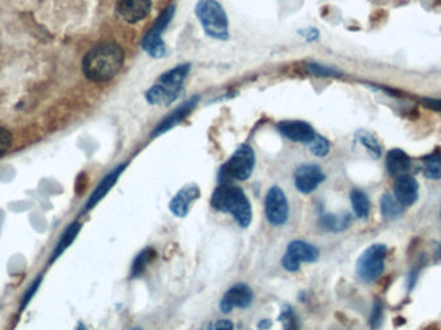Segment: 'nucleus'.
I'll list each match as a JSON object with an SVG mask.
<instances>
[{
  "label": "nucleus",
  "instance_id": "nucleus-1",
  "mask_svg": "<svg viewBox=\"0 0 441 330\" xmlns=\"http://www.w3.org/2000/svg\"><path fill=\"white\" fill-rule=\"evenodd\" d=\"M124 51L113 42L92 48L83 60V73L92 82H108L123 66Z\"/></svg>",
  "mask_w": 441,
  "mask_h": 330
},
{
  "label": "nucleus",
  "instance_id": "nucleus-2",
  "mask_svg": "<svg viewBox=\"0 0 441 330\" xmlns=\"http://www.w3.org/2000/svg\"><path fill=\"white\" fill-rule=\"evenodd\" d=\"M212 207L218 211L228 213L240 227H248L252 222V207L243 190L230 184H221L212 196Z\"/></svg>",
  "mask_w": 441,
  "mask_h": 330
},
{
  "label": "nucleus",
  "instance_id": "nucleus-3",
  "mask_svg": "<svg viewBox=\"0 0 441 330\" xmlns=\"http://www.w3.org/2000/svg\"><path fill=\"white\" fill-rule=\"evenodd\" d=\"M197 16L209 37L225 40L228 37V21L222 6L217 0H199Z\"/></svg>",
  "mask_w": 441,
  "mask_h": 330
},
{
  "label": "nucleus",
  "instance_id": "nucleus-4",
  "mask_svg": "<svg viewBox=\"0 0 441 330\" xmlns=\"http://www.w3.org/2000/svg\"><path fill=\"white\" fill-rule=\"evenodd\" d=\"M388 257V247L385 244H374L363 252L358 263L356 274L363 283H374L385 270V261Z\"/></svg>",
  "mask_w": 441,
  "mask_h": 330
},
{
  "label": "nucleus",
  "instance_id": "nucleus-5",
  "mask_svg": "<svg viewBox=\"0 0 441 330\" xmlns=\"http://www.w3.org/2000/svg\"><path fill=\"white\" fill-rule=\"evenodd\" d=\"M254 164L256 156L252 147L242 145L236 148L230 160L224 165L221 171V177L224 181H245L252 175Z\"/></svg>",
  "mask_w": 441,
  "mask_h": 330
},
{
  "label": "nucleus",
  "instance_id": "nucleus-6",
  "mask_svg": "<svg viewBox=\"0 0 441 330\" xmlns=\"http://www.w3.org/2000/svg\"><path fill=\"white\" fill-rule=\"evenodd\" d=\"M320 256L319 249L302 240H294L289 244L287 253L281 258V265L289 271L296 272L299 270L302 262H316Z\"/></svg>",
  "mask_w": 441,
  "mask_h": 330
},
{
  "label": "nucleus",
  "instance_id": "nucleus-7",
  "mask_svg": "<svg viewBox=\"0 0 441 330\" xmlns=\"http://www.w3.org/2000/svg\"><path fill=\"white\" fill-rule=\"evenodd\" d=\"M174 15V7L171 6L165 8L160 17L155 21L153 28L147 31L142 40V46L144 51L155 58H160L165 55V44L163 42V30L168 26L172 17Z\"/></svg>",
  "mask_w": 441,
  "mask_h": 330
},
{
  "label": "nucleus",
  "instance_id": "nucleus-8",
  "mask_svg": "<svg viewBox=\"0 0 441 330\" xmlns=\"http://www.w3.org/2000/svg\"><path fill=\"white\" fill-rule=\"evenodd\" d=\"M266 217L272 226H283L289 217V204L284 191L272 186L266 195L265 200Z\"/></svg>",
  "mask_w": 441,
  "mask_h": 330
},
{
  "label": "nucleus",
  "instance_id": "nucleus-9",
  "mask_svg": "<svg viewBox=\"0 0 441 330\" xmlns=\"http://www.w3.org/2000/svg\"><path fill=\"white\" fill-rule=\"evenodd\" d=\"M325 180L322 169L315 164L301 165L294 175V184L298 191L302 193H311L315 191Z\"/></svg>",
  "mask_w": 441,
  "mask_h": 330
},
{
  "label": "nucleus",
  "instance_id": "nucleus-10",
  "mask_svg": "<svg viewBox=\"0 0 441 330\" xmlns=\"http://www.w3.org/2000/svg\"><path fill=\"white\" fill-rule=\"evenodd\" d=\"M253 302L252 289L245 284H236L230 288L222 297L219 307L224 313H228L234 309H247Z\"/></svg>",
  "mask_w": 441,
  "mask_h": 330
},
{
  "label": "nucleus",
  "instance_id": "nucleus-11",
  "mask_svg": "<svg viewBox=\"0 0 441 330\" xmlns=\"http://www.w3.org/2000/svg\"><path fill=\"white\" fill-rule=\"evenodd\" d=\"M151 10L150 0H117V12L122 19L135 24L141 19H146Z\"/></svg>",
  "mask_w": 441,
  "mask_h": 330
},
{
  "label": "nucleus",
  "instance_id": "nucleus-12",
  "mask_svg": "<svg viewBox=\"0 0 441 330\" xmlns=\"http://www.w3.org/2000/svg\"><path fill=\"white\" fill-rule=\"evenodd\" d=\"M394 193L397 202H400L404 208L412 207L418 200L419 184L413 175H400L395 180Z\"/></svg>",
  "mask_w": 441,
  "mask_h": 330
},
{
  "label": "nucleus",
  "instance_id": "nucleus-13",
  "mask_svg": "<svg viewBox=\"0 0 441 330\" xmlns=\"http://www.w3.org/2000/svg\"><path fill=\"white\" fill-rule=\"evenodd\" d=\"M278 129L284 137L301 144H308L316 136L315 130L308 123L299 120L281 121L278 125Z\"/></svg>",
  "mask_w": 441,
  "mask_h": 330
},
{
  "label": "nucleus",
  "instance_id": "nucleus-14",
  "mask_svg": "<svg viewBox=\"0 0 441 330\" xmlns=\"http://www.w3.org/2000/svg\"><path fill=\"white\" fill-rule=\"evenodd\" d=\"M200 190L195 184H189L183 187L178 193L172 199L169 204V209L176 217L183 218L188 216L190 211V205L199 199Z\"/></svg>",
  "mask_w": 441,
  "mask_h": 330
},
{
  "label": "nucleus",
  "instance_id": "nucleus-15",
  "mask_svg": "<svg viewBox=\"0 0 441 330\" xmlns=\"http://www.w3.org/2000/svg\"><path fill=\"white\" fill-rule=\"evenodd\" d=\"M198 101L199 97H194L189 101L185 102L178 109L173 111L171 115H168L165 119L163 120L162 123H159V125L153 130V137H158L163 133H165L167 130L176 127L177 124H180L181 121L185 119L191 111L194 110V107L197 106Z\"/></svg>",
  "mask_w": 441,
  "mask_h": 330
},
{
  "label": "nucleus",
  "instance_id": "nucleus-16",
  "mask_svg": "<svg viewBox=\"0 0 441 330\" xmlns=\"http://www.w3.org/2000/svg\"><path fill=\"white\" fill-rule=\"evenodd\" d=\"M124 169H126V164L119 165L117 168H115L113 172H110V173L99 182L97 189L90 195V200L85 204L84 211L93 209V208L106 196V193L113 189V186H114L117 180H119V177L123 173Z\"/></svg>",
  "mask_w": 441,
  "mask_h": 330
},
{
  "label": "nucleus",
  "instance_id": "nucleus-17",
  "mask_svg": "<svg viewBox=\"0 0 441 330\" xmlns=\"http://www.w3.org/2000/svg\"><path fill=\"white\" fill-rule=\"evenodd\" d=\"M386 168H388V175L395 178L400 175H408V172L412 168V159L406 151L400 148H394L388 151V157H386Z\"/></svg>",
  "mask_w": 441,
  "mask_h": 330
},
{
  "label": "nucleus",
  "instance_id": "nucleus-18",
  "mask_svg": "<svg viewBox=\"0 0 441 330\" xmlns=\"http://www.w3.org/2000/svg\"><path fill=\"white\" fill-rule=\"evenodd\" d=\"M181 89L182 88H171L162 84H155L153 88H150L146 92V100L151 105H169L173 101H176L180 97Z\"/></svg>",
  "mask_w": 441,
  "mask_h": 330
},
{
  "label": "nucleus",
  "instance_id": "nucleus-19",
  "mask_svg": "<svg viewBox=\"0 0 441 330\" xmlns=\"http://www.w3.org/2000/svg\"><path fill=\"white\" fill-rule=\"evenodd\" d=\"M351 223V216L349 213L342 214H323L320 217L322 227L332 232H338L347 229Z\"/></svg>",
  "mask_w": 441,
  "mask_h": 330
},
{
  "label": "nucleus",
  "instance_id": "nucleus-20",
  "mask_svg": "<svg viewBox=\"0 0 441 330\" xmlns=\"http://www.w3.org/2000/svg\"><path fill=\"white\" fill-rule=\"evenodd\" d=\"M190 71V64H181L163 73L158 82L171 88H182V82Z\"/></svg>",
  "mask_w": 441,
  "mask_h": 330
},
{
  "label": "nucleus",
  "instance_id": "nucleus-21",
  "mask_svg": "<svg viewBox=\"0 0 441 330\" xmlns=\"http://www.w3.org/2000/svg\"><path fill=\"white\" fill-rule=\"evenodd\" d=\"M81 229V223H79V222H74L67 229H65V232H63V236L60 238V241L57 243V245L54 248L53 254H52V259H53V261L60 257L63 252L72 245V241L79 235Z\"/></svg>",
  "mask_w": 441,
  "mask_h": 330
},
{
  "label": "nucleus",
  "instance_id": "nucleus-22",
  "mask_svg": "<svg viewBox=\"0 0 441 330\" xmlns=\"http://www.w3.org/2000/svg\"><path fill=\"white\" fill-rule=\"evenodd\" d=\"M352 209L356 217L360 220H367L369 217L370 202L368 195L361 190H352L351 195Z\"/></svg>",
  "mask_w": 441,
  "mask_h": 330
},
{
  "label": "nucleus",
  "instance_id": "nucleus-23",
  "mask_svg": "<svg viewBox=\"0 0 441 330\" xmlns=\"http://www.w3.org/2000/svg\"><path fill=\"white\" fill-rule=\"evenodd\" d=\"M379 205H381V213L386 220H395L397 217H400L404 211V207L397 202L395 196L390 193H385L382 196Z\"/></svg>",
  "mask_w": 441,
  "mask_h": 330
},
{
  "label": "nucleus",
  "instance_id": "nucleus-24",
  "mask_svg": "<svg viewBox=\"0 0 441 330\" xmlns=\"http://www.w3.org/2000/svg\"><path fill=\"white\" fill-rule=\"evenodd\" d=\"M156 257V252L153 250V248H146L144 249L137 257H135V262L132 265V277H138V276L144 274V270L147 265L150 262H153V259Z\"/></svg>",
  "mask_w": 441,
  "mask_h": 330
},
{
  "label": "nucleus",
  "instance_id": "nucleus-25",
  "mask_svg": "<svg viewBox=\"0 0 441 330\" xmlns=\"http://www.w3.org/2000/svg\"><path fill=\"white\" fill-rule=\"evenodd\" d=\"M424 175L428 180H441V155L431 154L424 157Z\"/></svg>",
  "mask_w": 441,
  "mask_h": 330
},
{
  "label": "nucleus",
  "instance_id": "nucleus-26",
  "mask_svg": "<svg viewBox=\"0 0 441 330\" xmlns=\"http://www.w3.org/2000/svg\"><path fill=\"white\" fill-rule=\"evenodd\" d=\"M358 139L360 142L363 146L365 147V150L368 151L372 157L374 159H379L382 155V147L378 142V139L374 137L369 132H365V130H361L358 133Z\"/></svg>",
  "mask_w": 441,
  "mask_h": 330
},
{
  "label": "nucleus",
  "instance_id": "nucleus-27",
  "mask_svg": "<svg viewBox=\"0 0 441 330\" xmlns=\"http://www.w3.org/2000/svg\"><path fill=\"white\" fill-rule=\"evenodd\" d=\"M307 145H308L310 151H311L314 155L319 156V157H324V156L328 155L329 151H331V144H329V141H328L326 138L323 137V136H319V134H316L314 139H313L311 142H308Z\"/></svg>",
  "mask_w": 441,
  "mask_h": 330
},
{
  "label": "nucleus",
  "instance_id": "nucleus-28",
  "mask_svg": "<svg viewBox=\"0 0 441 330\" xmlns=\"http://www.w3.org/2000/svg\"><path fill=\"white\" fill-rule=\"evenodd\" d=\"M383 320V304L381 302V299H376L372 307V312L369 316V327L373 330L378 329Z\"/></svg>",
  "mask_w": 441,
  "mask_h": 330
},
{
  "label": "nucleus",
  "instance_id": "nucleus-29",
  "mask_svg": "<svg viewBox=\"0 0 441 330\" xmlns=\"http://www.w3.org/2000/svg\"><path fill=\"white\" fill-rule=\"evenodd\" d=\"M279 320L284 322V330H298V321L292 307L284 306L281 309Z\"/></svg>",
  "mask_w": 441,
  "mask_h": 330
},
{
  "label": "nucleus",
  "instance_id": "nucleus-30",
  "mask_svg": "<svg viewBox=\"0 0 441 330\" xmlns=\"http://www.w3.org/2000/svg\"><path fill=\"white\" fill-rule=\"evenodd\" d=\"M12 146V134L8 129L0 125V156L6 154Z\"/></svg>",
  "mask_w": 441,
  "mask_h": 330
},
{
  "label": "nucleus",
  "instance_id": "nucleus-31",
  "mask_svg": "<svg viewBox=\"0 0 441 330\" xmlns=\"http://www.w3.org/2000/svg\"><path fill=\"white\" fill-rule=\"evenodd\" d=\"M308 70H310V73H315V75H322V76H333V75H337V73H335L334 70L329 69V67L322 66V64H308Z\"/></svg>",
  "mask_w": 441,
  "mask_h": 330
},
{
  "label": "nucleus",
  "instance_id": "nucleus-32",
  "mask_svg": "<svg viewBox=\"0 0 441 330\" xmlns=\"http://www.w3.org/2000/svg\"><path fill=\"white\" fill-rule=\"evenodd\" d=\"M42 283V277H36L35 281L33 283V285L27 289L26 294L24 295V301H22V309H25L27 306V303L31 301V298H33V295L36 293V290H38V288H39V285Z\"/></svg>",
  "mask_w": 441,
  "mask_h": 330
},
{
  "label": "nucleus",
  "instance_id": "nucleus-33",
  "mask_svg": "<svg viewBox=\"0 0 441 330\" xmlns=\"http://www.w3.org/2000/svg\"><path fill=\"white\" fill-rule=\"evenodd\" d=\"M208 330H234V324L227 319H222L213 322Z\"/></svg>",
  "mask_w": 441,
  "mask_h": 330
},
{
  "label": "nucleus",
  "instance_id": "nucleus-34",
  "mask_svg": "<svg viewBox=\"0 0 441 330\" xmlns=\"http://www.w3.org/2000/svg\"><path fill=\"white\" fill-rule=\"evenodd\" d=\"M422 103H424V107H427L430 110L441 112V100H438V98H424Z\"/></svg>",
  "mask_w": 441,
  "mask_h": 330
},
{
  "label": "nucleus",
  "instance_id": "nucleus-35",
  "mask_svg": "<svg viewBox=\"0 0 441 330\" xmlns=\"http://www.w3.org/2000/svg\"><path fill=\"white\" fill-rule=\"evenodd\" d=\"M271 327V321L269 319H265V320L260 321L258 324V328L261 330H267Z\"/></svg>",
  "mask_w": 441,
  "mask_h": 330
},
{
  "label": "nucleus",
  "instance_id": "nucleus-36",
  "mask_svg": "<svg viewBox=\"0 0 441 330\" xmlns=\"http://www.w3.org/2000/svg\"><path fill=\"white\" fill-rule=\"evenodd\" d=\"M438 258L441 261V243L439 244V247H438Z\"/></svg>",
  "mask_w": 441,
  "mask_h": 330
},
{
  "label": "nucleus",
  "instance_id": "nucleus-37",
  "mask_svg": "<svg viewBox=\"0 0 441 330\" xmlns=\"http://www.w3.org/2000/svg\"><path fill=\"white\" fill-rule=\"evenodd\" d=\"M424 330H440V329H439L438 327H435V325H433V327H428L427 329H424Z\"/></svg>",
  "mask_w": 441,
  "mask_h": 330
},
{
  "label": "nucleus",
  "instance_id": "nucleus-38",
  "mask_svg": "<svg viewBox=\"0 0 441 330\" xmlns=\"http://www.w3.org/2000/svg\"><path fill=\"white\" fill-rule=\"evenodd\" d=\"M78 330H85V328H84V325H83V324H81V325H79V328H78Z\"/></svg>",
  "mask_w": 441,
  "mask_h": 330
},
{
  "label": "nucleus",
  "instance_id": "nucleus-39",
  "mask_svg": "<svg viewBox=\"0 0 441 330\" xmlns=\"http://www.w3.org/2000/svg\"><path fill=\"white\" fill-rule=\"evenodd\" d=\"M132 330H142V329H140V328H135V329H132Z\"/></svg>",
  "mask_w": 441,
  "mask_h": 330
},
{
  "label": "nucleus",
  "instance_id": "nucleus-40",
  "mask_svg": "<svg viewBox=\"0 0 441 330\" xmlns=\"http://www.w3.org/2000/svg\"><path fill=\"white\" fill-rule=\"evenodd\" d=\"M440 217H441V211H440Z\"/></svg>",
  "mask_w": 441,
  "mask_h": 330
}]
</instances>
